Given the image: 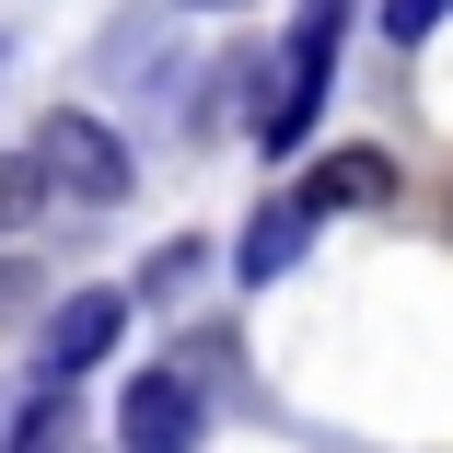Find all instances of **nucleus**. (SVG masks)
Instances as JSON below:
<instances>
[{
  "label": "nucleus",
  "instance_id": "nucleus-8",
  "mask_svg": "<svg viewBox=\"0 0 453 453\" xmlns=\"http://www.w3.org/2000/svg\"><path fill=\"white\" fill-rule=\"evenodd\" d=\"M187 280H198V244H163V256L140 267V291H128V303H163V291H187Z\"/></svg>",
  "mask_w": 453,
  "mask_h": 453
},
{
  "label": "nucleus",
  "instance_id": "nucleus-3",
  "mask_svg": "<svg viewBox=\"0 0 453 453\" xmlns=\"http://www.w3.org/2000/svg\"><path fill=\"white\" fill-rule=\"evenodd\" d=\"M210 441V395L187 372H140L117 395V453H198Z\"/></svg>",
  "mask_w": 453,
  "mask_h": 453
},
{
  "label": "nucleus",
  "instance_id": "nucleus-7",
  "mask_svg": "<svg viewBox=\"0 0 453 453\" xmlns=\"http://www.w3.org/2000/svg\"><path fill=\"white\" fill-rule=\"evenodd\" d=\"M24 221H47V174L24 151H0V233H24Z\"/></svg>",
  "mask_w": 453,
  "mask_h": 453
},
{
  "label": "nucleus",
  "instance_id": "nucleus-11",
  "mask_svg": "<svg viewBox=\"0 0 453 453\" xmlns=\"http://www.w3.org/2000/svg\"><path fill=\"white\" fill-rule=\"evenodd\" d=\"M198 12H233V0H198Z\"/></svg>",
  "mask_w": 453,
  "mask_h": 453
},
{
  "label": "nucleus",
  "instance_id": "nucleus-9",
  "mask_svg": "<svg viewBox=\"0 0 453 453\" xmlns=\"http://www.w3.org/2000/svg\"><path fill=\"white\" fill-rule=\"evenodd\" d=\"M441 24H453V0H384V35H395V47L441 35Z\"/></svg>",
  "mask_w": 453,
  "mask_h": 453
},
{
  "label": "nucleus",
  "instance_id": "nucleus-4",
  "mask_svg": "<svg viewBox=\"0 0 453 453\" xmlns=\"http://www.w3.org/2000/svg\"><path fill=\"white\" fill-rule=\"evenodd\" d=\"M128 337V291H70L35 337V384H70V372H94V360Z\"/></svg>",
  "mask_w": 453,
  "mask_h": 453
},
{
  "label": "nucleus",
  "instance_id": "nucleus-2",
  "mask_svg": "<svg viewBox=\"0 0 453 453\" xmlns=\"http://www.w3.org/2000/svg\"><path fill=\"white\" fill-rule=\"evenodd\" d=\"M337 35H349V0H303V24H291V70L267 81V105H256V151H303V140H314L326 81H337Z\"/></svg>",
  "mask_w": 453,
  "mask_h": 453
},
{
  "label": "nucleus",
  "instance_id": "nucleus-6",
  "mask_svg": "<svg viewBox=\"0 0 453 453\" xmlns=\"http://www.w3.org/2000/svg\"><path fill=\"white\" fill-rule=\"evenodd\" d=\"M303 244H314V210H303V198H267V210L244 221V244H233V280H244V291H267Z\"/></svg>",
  "mask_w": 453,
  "mask_h": 453
},
{
  "label": "nucleus",
  "instance_id": "nucleus-5",
  "mask_svg": "<svg viewBox=\"0 0 453 453\" xmlns=\"http://www.w3.org/2000/svg\"><path fill=\"white\" fill-rule=\"evenodd\" d=\"M291 198H303L314 221H337V210H384V198H395V163H384V151H326Z\"/></svg>",
  "mask_w": 453,
  "mask_h": 453
},
{
  "label": "nucleus",
  "instance_id": "nucleus-1",
  "mask_svg": "<svg viewBox=\"0 0 453 453\" xmlns=\"http://www.w3.org/2000/svg\"><path fill=\"white\" fill-rule=\"evenodd\" d=\"M24 163L47 174V210H117V198H128V140H117L105 117H81V105L35 117Z\"/></svg>",
  "mask_w": 453,
  "mask_h": 453
},
{
  "label": "nucleus",
  "instance_id": "nucleus-10",
  "mask_svg": "<svg viewBox=\"0 0 453 453\" xmlns=\"http://www.w3.org/2000/svg\"><path fill=\"white\" fill-rule=\"evenodd\" d=\"M12 303H24V267H0V314H12Z\"/></svg>",
  "mask_w": 453,
  "mask_h": 453
}]
</instances>
